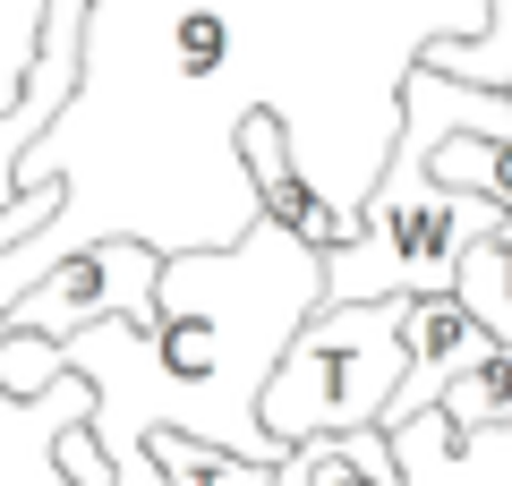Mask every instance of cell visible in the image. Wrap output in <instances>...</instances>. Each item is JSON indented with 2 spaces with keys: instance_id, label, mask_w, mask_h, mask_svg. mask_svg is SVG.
I'll return each instance as SVG.
<instances>
[{
  "instance_id": "cell-1",
  "label": "cell",
  "mask_w": 512,
  "mask_h": 486,
  "mask_svg": "<svg viewBox=\"0 0 512 486\" xmlns=\"http://www.w3.org/2000/svg\"><path fill=\"white\" fill-rule=\"evenodd\" d=\"M325 307V248L256 214L231 248L163 256L154 324H86L60 342V367L94 384L86 435L120 486H163L154 435H197L256 469H282V444L256 418V393L282 367L291 333Z\"/></svg>"
},
{
  "instance_id": "cell-2",
  "label": "cell",
  "mask_w": 512,
  "mask_h": 486,
  "mask_svg": "<svg viewBox=\"0 0 512 486\" xmlns=\"http://www.w3.org/2000/svg\"><path fill=\"white\" fill-rule=\"evenodd\" d=\"M402 384V299H325L291 333L282 367L256 393V418L282 452L316 435L384 427V401Z\"/></svg>"
},
{
  "instance_id": "cell-3",
  "label": "cell",
  "mask_w": 512,
  "mask_h": 486,
  "mask_svg": "<svg viewBox=\"0 0 512 486\" xmlns=\"http://www.w3.org/2000/svg\"><path fill=\"white\" fill-rule=\"evenodd\" d=\"M154 290H163V248H146V239H86V248H69L43 282H26L0 324L52 333V342H69L86 324H111V316L154 324Z\"/></svg>"
},
{
  "instance_id": "cell-4",
  "label": "cell",
  "mask_w": 512,
  "mask_h": 486,
  "mask_svg": "<svg viewBox=\"0 0 512 486\" xmlns=\"http://www.w3.org/2000/svg\"><path fill=\"white\" fill-rule=\"evenodd\" d=\"M77 86H86V0H52L43 43H35V69H26V94L0 111V205L26 188L18 162L60 128V111L77 103Z\"/></svg>"
},
{
  "instance_id": "cell-5",
  "label": "cell",
  "mask_w": 512,
  "mask_h": 486,
  "mask_svg": "<svg viewBox=\"0 0 512 486\" xmlns=\"http://www.w3.org/2000/svg\"><path fill=\"white\" fill-rule=\"evenodd\" d=\"M487 342H495V333L453 299V290H436V299H402V384H393V401H384V435L410 427L419 410H436L444 384H453Z\"/></svg>"
},
{
  "instance_id": "cell-6",
  "label": "cell",
  "mask_w": 512,
  "mask_h": 486,
  "mask_svg": "<svg viewBox=\"0 0 512 486\" xmlns=\"http://www.w3.org/2000/svg\"><path fill=\"white\" fill-rule=\"evenodd\" d=\"M393 461L402 486H512V418L461 435L444 410H419L410 427H393Z\"/></svg>"
},
{
  "instance_id": "cell-7",
  "label": "cell",
  "mask_w": 512,
  "mask_h": 486,
  "mask_svg": "<svg viewBox=\"0 0 512 486\" xmlns=\"http://www.w3.org/2000/svg\"><path fill=\"white\" fill-rule=\"evenodd\" d=\"M94 418V384L86 376H60L52 393L18 401L0 393V486H69L60 478V435Z\"/></svg>"
},
{
  "instance_id": "cell-8",
  "label": "cell",
  "mask_w": 512,
  "mask_h": 486,
  "mask_svg": "<svg viewBox=\"0 0 512 486\" xmlns=\"http://www.w3.org/2000/svg\"><path fill=\"white\" fill-rule=\"evenodd\" d=\"M419 60L444 77H470V86H512V0H487L478 35H427Z\"/></svg>"
},
{
  "instance_id": "cell-9",
  "label": "cell",
  "mask_w": 512,
  "mask_h": 486,
  "mask_svg": "<svg viewBox=\"0 0 512 486\" xmlns=\"http://www.w3.org/2000/svg\"><path fill=\"white\" fill-rule=\"evenodd\" d=\"M453 299L470 307L478 324H487L495 342H512V214L495 222V231L478 239L470 256H461V273H453Z\"/></svg>"
},
{
  "instance_id": "cell-10",
  "label": "cell",
  "mask_w": 512,
  "mask_h": 486,
  "mask_svg": "<svg viewBox=\"0 0 512 486\" xmlns=\"http://www.w3.org/2000/svg\"><path fill=\"white\" fill-rule=\"evenodd\" d=\"M444 418H453L461 435H478V427H504L512 418V342H487L470 367H461L453 384H444V401H436Z\"/></svg>"
},
{
  "instance_id": "cell-11",
  "label": "cell",
  "mask_w": 512,
  "mask_h": 486,
  "mask_svg": "<svg viewBox=\"0 0 512 486\" xmlns=\"http://www.w3.org/2000/svg\"><path fill=\"white\" fill-rule=\"evenodd\" d=\"M154 469H163V486H256V478H274V469L239 461L222 444H197V435H154Z\"/></svg>"
},
{
  "instance_id": "cell-12",
  "label": "cell",
  "mask_w": 512,
  "mask_h": 486,
  "mask_svg": "<svg viewBox=\"0 0 512 486\" xmlns=\"http://www.w3.org/2000/svg\"><path fill=\"white\" fill-rule=\"evenodd\" d=\"M274 486H376L359 461V435H316V444H291L274 469Z\"/></svg>"
},
{
  "instance_id": "cell-13",
  "label": "cell",
  "mask_w": 512,
  "mask_h": 486,
  "mask_svg": "<svg viewBox=\"0 0 512 486\" xmlns=\"http://www.w3.org/2000/svg\"><path fill=\"white\" fill-rule=\"evenodd\" d=\"M60 376H69V367H60L52 333H18V324H0V393L35 401V393H52Z\"/></svg>"
},
{
  "instance_id": "cell-14",
  "label": "cell",
  "mask_w": 512,
  "mask_h": 486,
  "mask_svg": "<svg viewBox=\"0 0 512 486\" xmlns=\"http://www.w3.org/2000/svg\"><path fill=\"white\" fill-rule=\"evenodd\" d=\"M43 18H52V0H0V111L26 94V69H35V43H43Z\"/></svg>"
},
{
  "instance_id": "cell-15",
  "label": "cell",
  "mask_w": 512,
  "mask_h": 486,
  "mask_svg": "<svg viewBox=\"0 0 512 486\" xmlns=\"http://www.w3.org/2000/svg\"><path fill=\"white\" fill-rule=\"evenodd\" d=\"M60 478H69V486H120V478H111V461H103V444L86 435V418L60 435Z\"/></svg>"
},
{
  "instance_id": "cell-16",
  "label": "cell",
  "mask_w": 512,
  "mask_h": 486,
  "mask_svg": "<svg viewBox=\"0 0 512 486\" xmlns=\"http://www.w3.org/2000/svg\"><path fill=\"white\" fill-rule=\"evenodd\" d=\"M487 197H495V205H504V214H512V137L495 145V188H487Z\"/></svg>"
},
{
  "instance_id": "cell-17",
  "label": "cell",
  "mask_w": 512,
  "mask_h": 486,
  "mask_svg": "<svg viewBox=\"0 0 512 486\" xmlns=\"http://www.w3.org/2000/svg\"><path fill=\"white\" fill-rule=\"evenodd\" d=\"M256 486H274V478H256Z\"/></svg>"
},
{
  "instance_id": "cell-18",
  "label": "cell",
  "mask_w": 512,
  "mask_h": 486,
  "mask_svg": "<svg viewBox=\"0 0 512 486\" xmlns=\"http://www.w3.org/2000/svg\"><path fill=\"white\" fill-rule=\"evenodd\" d=\"M504 94H512V86H504Z\"/></svg>"
}]
</instances>
